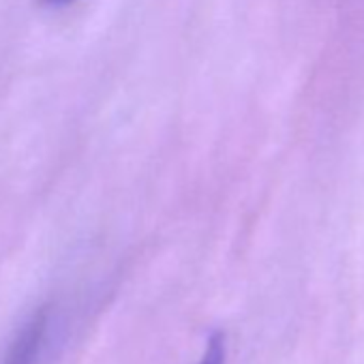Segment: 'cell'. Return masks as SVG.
<instances>
[{"mask_svg": "<svg viewBox=\"0 0 364 364\" xmlns=\"http://www.w3.org/2000/svg\"><path fill=\"white\" fill-rule=\"evenodd\" d=\"M225 353H228V347H225L223 332H213L206 341L204 353L198 364H225Z\"/></svg>", "mask_w": 364, "mask_h": 364, "instance_id": "1", "label": "cell"}, {"mask_svg": "<svg viewBox=\"0 0 364 364\" xmlns=\"http://www.w3.org/2000/svg\"><path fill=\"white\" fill-rule=\"evenodd\" d=\"M50 5H69V3H75V0H48Z\"/></svg>", "mask_w": 364, "mask_h": 364, "instance_id": "2", "label": "cell"}]
</instances>
